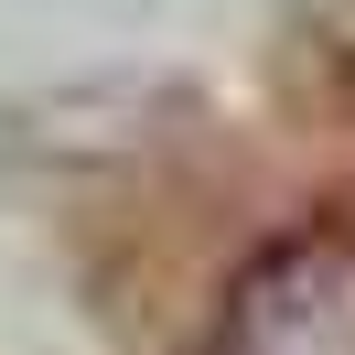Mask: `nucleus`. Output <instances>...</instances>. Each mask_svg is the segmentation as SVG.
I'll return each mask as SVG.
<instances>
[{
    "label": "nucleus",
    "mask_w": 355,
    "mask_h": 355,
    "mask_svg": "<svg viewBox=\"0 0 355 355\" xmlns=\"http://www.w3.org/2000/svg\"><path fill=\"white\" fill-rule=\"evenodd\" d=\"M226 355H355V248L291 237L280 259H259L226 312Z\"/></svg>",
    "instance_id": "nucleus-1"
}]
</instances>
